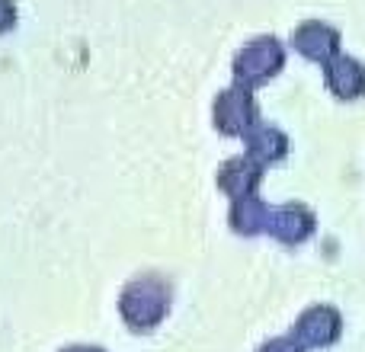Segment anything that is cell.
I'll return each mask as SVG.
<instances>
[{
    "label": "cell",
    "mask_w": 365,
    "mask_h": 352,
    "mask_svg": "<svg viewBox=\"0 0 365 352\" xmlns=\"http://www.w3.org/2000/svg\"><path fill=\"white\" fill-rule=\"evenodd\" d=\"M259 352H304V349L292 336H279V340H269L266 346H259Z\"/></svg>",
    "instance_id": "cell-4"
},
{
    "label": "cell",
    "mask_w": 365,
    "mask_h": 352,
    "mask_svg": "<svg viewBox=\"0 0 365 352\" xmlns=\"http://www.w3.org/2000/svg\"><path fill=\"white\" fill-rule=\"evenodd\" d=\"M311 214L304 212V208H282V212H276V221H266V227H269L272 234H279V237L285 240V244H298V240H304L311 234Z\"/></svg>",
    "instance_id": "cell-3"
},
{
    "label": "cell",
    "mask_w": 365,
    "mask_h": 352,
    "mask_svg": "<svg viewBox=\"0 0 365 352\" xmlns=\"http://www.w3.org/2000/svg\"><path fill=\"white\" fill-rule=\"evenodd\" d=\"M343 333V314L330 304H311L292 327V340L302 349H327L340 340Z\"/></svg>",
    "instance_id": "cell-2"
},
{
    "label": "cell",
    "mask_w": 365,
    "mask_h": 352,
    "mask_svg": "<svg viewBox=\"0 0 365 352\" xmlns=\"http://www.w3.org/2000/svg\"><path fill=\"white\" fill-rule=\"evenodd\" d=\"M170 311V295H167L164 285L151 282V279H141L132 282L122 295V317L135 333H148L154 330Z\"/></svg>",
    "instance_id": "cell-1"
}]
</instances>
